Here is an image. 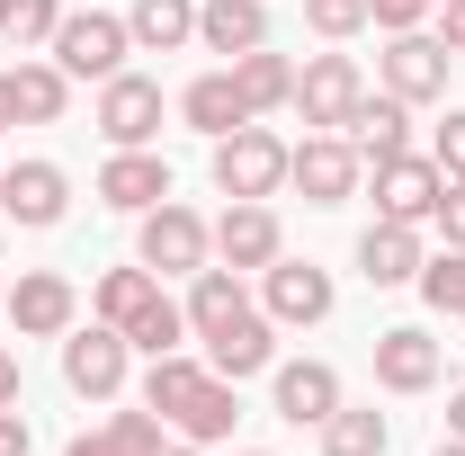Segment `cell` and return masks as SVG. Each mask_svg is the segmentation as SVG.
<instances>
[{
    "instance_id": "1",
    "label": "cell",
    "mask_w": 465,
    "mask_h": 456,
    "mask_svg": "<svg viewBox=\"0 0 465 456\" xmlns=\"http://www.w3.org/2000/svg\"><path fill=\"white\" fill-rule=\"evenodd\" d=\"M143 402L171 421V439H197V448H215V439H232V376H215L206 358H188V349H171V358H153V376H143Z\"/></svg>"
},
{
    "instance_id": "2",
    "label": "cell",
    "mask_w": 465,
    "mask_h": 456,
    "mask_svg": "<svg viewBox=\"0 0 465 456\" xmlns=\"http://www.w3.org/2000/svg\"><path fill=\"white\" fill-rule=\"evenodd\" d=\"M287 162H295V144H278L260 116L232 125V134H215V188L224 197H278L287 188Z\"/></svg>"
},
{
    "instance_id": "3",
    "label": "cell",
    "mask_w": 465,
    "mask_h": 456,
    "mask_svg": "<svg viewBox=\"0 0 465 456\" xmlns=\"http://www.w3.org/2000/svg\"><path fill=\"white\" fill-rule=\"evenodd\" d=\"M134 260H143L153 278H197V269L215 260V224L188 215L179 197H162V206L143 215V233H134Z\"/></svg>"
},
{
    "instance_id": "4",
    "label": "cell",
    "mask_w": 465,
    "mask_h": 456,
    "mask_svg": "<svg viewBox=\"0 0 465 456\" xmlns=\"http://www.w3.org/2000/svg\"><path fill=\"white\" fill-rule=\"evenodd\" d=\"M125 55H134L125 18H108V9H63V27H54V63L72 72V81H116V72H125Z\"/></svg>"
},
{
    "instance_id": "5",
    "label": "cell",
    "mask_w": 465,
    "mask_h": 456,
    "mask_svg": "<svg viewBox=\"0 0 465 456\" xmlns=\"http://www.w3.org/2000/svg\"><path fill=\"white\" fill-rule=\"evenodd\" d=\"M448 45L430 36V27H403V36H385V55H376V81L403 99V108H430V99H448Z\"/></svg>"
},
{
    "instance_id": "6",
    "label": "cell",
    "mask_w": 465,
    "mask_h": 456,
    "mask_svg": "<svg viewBox=\"0 0 465 456\" xmlns=\"http://www.w3.org/2000/svg\"><path fill=\"white\" fill-rule=\"evenodd\" d=\"M125 358H134V349H125L116 322L63 332V385H72L81 402H116V394H125Z\"/></svg>"
},
{
    "instance_id": "7",
    "label": "cell",
    "mask_w": 465,
    "mask_h": 456,
    "mask_svg": "<svg viewBox=\"0 0 465 456\" xmlns=\"http://www.w3.org/2000/svg\"><path fill=\"white\" fill-rule=\"evenodd\" d=\"M260 313L269 322H287V332H313L322 313H331V269H313V260H269L260 269Z\"/></svg>"
},
{
    "instance_id": "8",
    "label": "cell",
    "mask_w": 465,
    "mask_h": 456,
    "mask_svg": "<svg viewBox=\"0 0 465 456\" xmlns=\"http://www.w3.org/2000/svg\"><path fill=\"white\" fill-rule=\"evenodd\" d=\"M358 171H367V162H358L349 134H304L295 162H287V179L304 188V206H349V197H358Z\"/></svg>"
},
{
    "instance_id": "9",
    "label": "cell",
    "mask_w": 465,
    "mask_h": 456,
    "mask_svg": "<svg viewBox=\"0 0 465 456\" xmlns=\"http://www.w3.org/2000/svg\"><path fill=\"white\" fill-rule=\"evenodd\" d=\"M439 188H448V171L430 153H394V162H376V215L385 224H430L439 215Z\"/></svg>"
},
{
    "instance_id": "10",
    "label": "cell",
    "mask_w": 465,
    "mask_h": 456,
    "mask_svg": "<svg viewBox=\"0 0 465 456\" xmlns=\"http://www.w3.org/2000/svg\"><path fill=\"white\" fill-rule=\"evenodd\" d=\"M358 90H367V81H358L349 55H313L304 72H295V116H304L313 134H341L349 108H358Z\"/></svg>"
},
{
    "instance_id": "11",
    "label": "cell",
    "mask_w": 465,
    "mask_h": 456,
    "mask_svg": "<svg viewBox=\"0 0 465 456\" xmlns=\"http://www.w3.org/2000/svg\"><path fill=\"white\" fill-rule=\"evenodd\" d=\"M99 134H108L116 153L153 144V134H162V81H143V72H116V81H99Z\"/></svg>"
},
{
    "instance_id": "12",
    "label": "cell",
    "mask_w": 465,
    "mask_h": 456,
    "mask_svg": "<svg viewBox=\"0 0 465 456\" xmlns=\"http://www.w3.org/2000/svg\"><path fill=\"white\" fill-rule=\"evenodd\" d=\"M63 206H72V179L54 162H9L0 171V224L45 233V224H63Z\"/></svg>"
},
{
    "instance_id": "13",
    "label": "cell",
    "mask_w": 465,
    "mask_h": 456,
    "mask_svg": "<svg viewBox=\"0 0 465 456\" xmlns=\"http://www.w3.org/2000/svg\"><path fill=\"white\" fill-rule=\"evenodd\" d=\"M278 251H287V233H278V215H269V197H232L224 224H215V260L242 278V269H269Z\"/></svg>"
},
{
    "instance_id": "14",
    "label": "cell",
    "mask_w": 465,
    "mask_h": 456,
    "mask_svg": "<svg viewBox=\"0 0 465 456\" xmlns=\"http://www.w3.org/2000/svg\"><path fill=\"white\" fill-rule=\"evenodd\" d=\"M72 313H81V295H72V278H54V269H27V278L9 286V322H18L27 341H63Z\"/></svg>"
},
{
    "instance_id": "15",
    "label": "cell",
    "mask_w": 465,
    "mask_h": 456,
    "mask_svg": "<svg viewBox=\"0 0 465 456\" xmlns=\"http://www.w3.org/2000/svg\"><path fill=\"white\" fill-rule=\"evenodd\" d=\"M171 197V162L162 153H108V171H99V206H116V215H153Z\"/></svg>"
},
{
    "instance_id": "16",
    "label": "cell",
    "mask_w": 465,
    "mask_h": 456,
    "mask_svg": "<svg viewBox=\"0 0 465 456\" xmlns=\"http://www.w3.org/2000/svg\"><path fill=\"white\" fill-rule=\"evenodd\" d=\"M341 134L358 144V162H394V153H411V108L394 90H358V108H349Z\"/></svg>"
},
{
    "instance_id": "17",
    "label": "cell",
    "mask_w": 465,
    "mask_h": 456,
    "mask_svg": "<svg viewBox=\"0 0 465 456\" xmlns=\"http://www.w3.org/2000/svg\"><path fill=\"white\" fill-rule=\"evenodd\" d=\"M376 385H385V394H430V385H439V341L411 332V322L376 332Z\"/></svg>"
},
{
    "instance_id": "18",
    "label": "cell",
    "mask_w": 465,
    "mask_h": 456,
    "mask_svg": "<svg viewBox=\"0 0 465 456\" xmlns=\"http://www.w3.org/2000/svg\"><path fill=\"white\" fill-rule=\"evenodd\" d=\"M420 260H430V251H420V224H385V215H376V224L358 233V278L367 286H411Z\"/></svg>"
},
{
    "instance_id": "19",
    "label": "cell",
    "mask_w": 465,
    "mask_h": 456,
    "mask_svg": "<svg viewBox=\"0 0 465 456\" xmlns=\"http://www.w3.org/2000/svg\"><path fill=\"white\" fill-rule=\"evenodd\" d=\"M331 411H341V376H331L322 358H287V367H278V421L322 430Z\"/></svg>"
},
{
    "instance_id": "20",
    "label": "cell",
    "mask_w": 465,
    "mask_h": 456,
    "mask_svg": "<svg viewBox=\"0 0 465 456\" xmlns=\"http://www.w3.org/2000/svg\"><path fill=\"white\" fill-rule=\"evenodd\" d=\"M197 45L206 55H251V45H269V0H206L197 9Z\"/></svg>"
},
{
    "instance_id": "21",
    "label": "cell",
    "mask_w": 465,
    "mask_h": 456,
    "mask_svg": "<svg viewBox=\"0 0 465 456\" xmlns=\"http://www.w3.org/2000/svg\"><path fill=\"white\" fill-rule=\"evenodd\" d=\"M162 439H171V421L143 402V411H108V430H81L63 456H162Z\"/></svg>"
},
{
    "instance_id": "22",
    "label": "cell",
    "mask_w": 465,
    "mask_h": 456,
    "mask_svg": "<svg viewBox=\"0 0 465 456\" xmlns=\"http://www.w3.org/2000/svg\"><path fill=\"white\" fill-rule=\"evenodd\" d=\"M242 313H260V304L242 295V278H232V269H197V286H188V341H215Z\"/></svg>"
},
{
    "instance_id": "23",
    "label": "cell",
    "mask_w": 465,
    "mask_h": 456,
    "mask_svg": "<svg viewBox=\"0 0 465 456\" xmlns=\"http://www.w3.org/2000/svg\"><path fill=\"white\" fill-rule=\"evenodd\" d=\"M269 358H278V322H269V313H242L232 332H215V341H206V367H215V376H232V385H242V376H260Z\"/></svg>"
},
{
    "instance_id": "24",
    "label": "cell",
    "mask_w": 465,
    "mask_h": 456,
    "mask_svg": "<svg viewBox=\"0 0 465 456\" xmlns=\"http://www.w3.org/2000/svg\"><path fill=\"white\" fill-rule=\"evenodd\" d=\"M232 90H242V108L251 116H269V108H295V63L287 55H269V45H251V55H232Z\"/></svg>"
},
{
    "instance_id": "25",
    "label": "cell",
    "mask_w": 465,
    "mask_h": 456,
    "mask_svg": "<svg viewBox=\"0 0 465 456\" xmlns=\"http://www.w3.org/2000/svg\"><path fill=\"white\" fill-rule=\"evenodd\" d=\"M179 116L215 144V134H232V125H251V108H242V90H232V72H197L188 90H179Z\"/></svg>"
},
{
    "instance_id": "26",
    "label": "cell",
    "mask_w": 465,
    "mask_h": 456,
    "mask_svg": "<svg viewBox=\"0 0 465 456\" xmlns=\"http://www.w3.org/2000/svg\"><path fill=\"white\" fill-rule=\"evenodd\" d=\"M125 36H134V55H179L197 36V0H134L125 9Z\"/></svg>"
},
{
    "instance_id": "27",
    "label": "cell",
    "mask_w": 465,
    "mask_h": 456,
    "mask_svg": "<svg viewBox=\"0 0 465 456\" xmlns=\"http://www.w3.org/2000/svg\"><path fill=\"white\" fill-rule=\"evenodd\" d=\"M9 90H18V116H27V125H63V108H72V72H63L54 55H45V63H18Z\"/></svg>"
},
{
    "instance_id": "28",
    "label": "cell",
    "mask_w": 465,
    "mask_h": 456,
    "mask_svg": "<svg viewBox=\"0 0 465 456\" xmlns=\"http://www.w3.org/2000/svg\"><path fill=\"white\" fill-rule=\"evenodd\" d=\"M179 341H188V304H171V295L153 286V295L125 313V349H143V358H171Z\"/></svg>"
},
{
    "instance_id": "29",
    "label": "cell",
    "mask_w": 465,
    "mask_h": 456,
    "mask_svg": "<svg viewBox=\"0 0 465 456\" xmlns=\"http://www.w3.org/2000/svg\"><path fill=\"white\" fill-rule=\"evenodd\" d=\"M385 439H394V430H385L376 402H341V411L322 421V456H385Z\"/></svg>"
},
{
    "instance_id": "30",
    "label": "cell",
    "mask_w": 465,
    "mask_h": 456,
    "mask_svg": "<svg viewBox=\"0 0 465 456\" xmlns=\"http://www.w3.org/2000/svg\"><path fill=\"white\" fill-rule=\"evenodd\" d=\"M54 27H63V0H0V45L36 55V45H54Z\"/></svg>"
},
{
    "instance_id": "31",
    "label": "cell",
    "mask_w": 465,
    "mask_h": 456,
    "mask_svg": "<svg viewBox=\"0 0 465 456\" xmlns=\"http://www.w3.org/2000/svg\"><path fill=\"white\" fill-rule=\"evenodd\" d=\"M411 286H420V304H430V313H457V304H465V251L448 242L439 260H420V278H411Z\"/></svg>"
},
{
    "instance_id": "32",
    "label": "cell",
    "mask_w": 465,
    "mask_h": 456,
    "mask_svg": "<svg viewBox=\"0 0 465 456\" xmlns=\"http://www.w3.org/2000/svg\"><path fill=\"white\" fill-rule=\"evenodd\" d=\"M153 269H143V260H134V269H108V278H99V295H90V304H99V322H116V332H125V313H134V304H143V295H153Z\"/></svg>"
},
{
    "instance_id": "33",
    "label": "cell",
    "mask_w": 465,
    "mask_h": 456,
    "mask_svg": "<svg viewBox=\"0 0 465 456\" xmlns=\"http://www.w3.org/2000/svg\"><path fill=\"white\" fill-rule=\"evenodd\" d=\"M304 27H313L322 45H349V36L367 27V0H304Z\"/></svg>"
},
{
    "instance_id": "34",
    "label": "cell",
    "mask_w": 465,
    "mask_h": 456,
    "mask_svg": "<svg viewBox=\"0 0 465 456\" xmlns=\"http://www.w3.org/2000/svg\"><path fill=\"white\" fill-rule=\"evenodd\" d=\"M430 162L448 179H465V108H448V125H439V144H430Z\"/></svg>"
},
{
    "instance_id": "35",
    "label": "cell",
    "mask_w": 465,
    "mask_h": 456,
    "mask_svg": "<svg viewBox=\"0 0 465 456\" xmlns=\"http://www.w3.org/2000/svg\"><path fill=\"white\" fill-rule=\"evenodd\" d=\"M430 9H439V0H367V18H376L385 36H403V27H420Z\"/></svg>"
},
{
    "instance_id": "36",
    "label": "cell",
    "mask_w": 465,
    "mask_h": 456,
    "mask_svg": "<svg viewBox=\"0 0 465 456\" xmlns=\"http://www.w3.org/2000/svg\"><path fill=\"white\" fill-rule=\"evenodd\" d=\"M430 224H439V233L465 251V179H448V188H439V215H430Z\"/></svg>"
},
{
    "instance_id": "37",
    "label": "cell",
    "mask_w": 465,
    "mask_h": 456,
    "mask_svg": "<svg viewBox=\"0 0 465 456\" xmlns=\"http://www.w3.org/2000/svg\"><path fill=\"white\" fill-rule=\"evenodd\" d=\"M430 18H439V27H430V36H439V45H448V55H465V0H439V9H430Z\"/></svg>"
},
{
    "instance_id": "38",
    "label": "cell",
    "mask_w": 465,
    "mask_h": 456,
    "mask_svg": "<svg viewBox=\"0 0 465 456\" xmlns=\"http://www.w3.org/2000/svg\"><path fill=\"white\" fill-rule=\"evenodd\" d=\"M27 448H36V430H27V411L9 402V411H0V456H27Z\"/></svg>"
},
{
    "instance_id": "39",
    "label": "cell",
    "mask_w": 465,
    "mask_h": 456,
    "mask_svg": "<svg viewBox=\"0 0 465 456\" xmlns=\"http://www.w3.org/2000/svg\"><path fill=\"white\" fill-rule=\"evenodd\" d=\"M9 402H18V358L0 349V411H9Z\"/></svg>"
},
{
    "instance_id": "40",
    "label": "cell",
    "mask_w": 465,
    "mask_h": 456,
    "mask_svg": "<svg viewBox=\"0 0 465 456\" xmlns=\"http://www.w3.org/2000/svg\"><path fill=\"white\" fill-rule=\"evenodd\" d=\"M448 439H465V385L448 394Z\"/></svg>"
},
{
    "instance_id": "41",
    "label": "cell",
    "mask_w": 465,
    "mask_h": 456,
    "mask_svg": "<svg viewBox=\"0 0 465 456\" xmlns=\"http://www.w3.org/2000/svg\"><path fill=\"white\" fill-rule=\"evenodd\" d=\"M0 125H18V90H9V72H0Z\"/></svg>"
},
{
    "instance_id": "42",
    "label": "cell",
    "mask_w": 465,
    "mask_h": 456,
    "mask_svg": "<svg viewBox=\"0 0 465 456\" xmlns=\"http://www.w3.org/2000/svg\"><path fill=\"white\" fill-rule=\"evenodd\" d=\"M162 456H206V448H197V439H162Z\"/></svg>"
},
{
    "instance_id": "43",
    "label": "cell",
    "mask_w": 465,
    "mask_h": 456,
    "mask_svg": "<svg viewBox=\"0 0 465 456\" xmlns=\"http://www.w3.org/2000/svg\"><path fill=\"white\" fill-rule=\"evenodd\" d=\"M439 456H465V439H448V448H439Z\"/></svg>"
},
{
    "instance_id": "44",
    "label": "cell",
    "mask_w": 465,
    "mask_h": 456,
    "mask_svg": "<svg viewBox=\"0 0 465 456\" xmlns=\"http://www.w3.org/2000/svg\"><path fill=\"white\" fill-rule=\"evenodd\" d=\"M0 322H9V286H0Z\"/></svg>"
},
{
    "instance_id": "45",
    "label": "cell",
    "mask_w": 465,
    "mask_h": 456,
    "mask_svg": "<svg viewBox=\"0 0 465 456\" xmlns=\"http://www.w3.org/2000/svg\"><path fill=\"white\" fill-rule=\"evenodd\" d=\"M242 456H269V448H242Z\"/></svg>"
},
{
    "instance_id": "46",
    "label": "cell",
    "mask_w": 465,
    "mask_h": 456,
    "mask_svg": "<svg viewBox=\"0 0 465 456\" xmlns=\"http://www.w3.org/2000/svg\"><path fill=\"white\" fill-rule=\"evenodd\" d=\"M457 322H465V304H457Z\"/></svg>"
}]
</instances>
